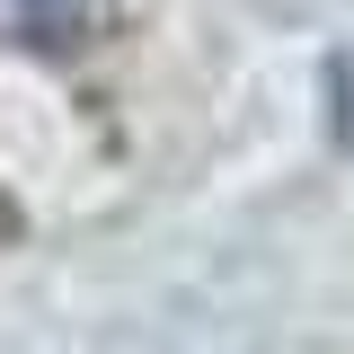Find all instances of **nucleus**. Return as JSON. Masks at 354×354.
<instances>
[{"mask_svg": "<svg viewBox=\"0 0 354 354\" xmlns=\"http://www.w3.org/2000/svg\"><path fill=\"white\" fill-rule=\"evenodd\" d=\"M62 0H0V36H18V27H36V18H53Z\"/></svg>", "mask_w": 354, "mask_h": 354, "instance_id": "1", "label": "nucleus"}]
</instances>
